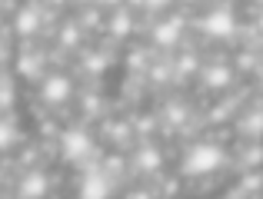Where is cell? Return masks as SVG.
I'll return each instance as SVG.
<instances>
[{"label": "cell", "instance_id": "15", "mask_svg": "<svg viewBox=\"0 0 263 199\" xmlns=\"http://www.w3.org/2000/svg\"><path fill=\"white\" fill-rule=\"evenodd\" d=\"M240 133H247V136H263V109H253L250 116H243V120H240Z\"/></svg>", "mask_w": 263, "mask_h": 199}, {"label": "cell", "instance_id": "16", "mask_svg": "<svg viewBox=\"0 0 263 199\" xmlns=\"http://www.w3.org/2000/svg\"><path fill=\"white\" fill-rule=\"evenodd\" d=\"M137 4H140L143 10H150V13H160V10H167L174 0H137Z\"/></svg>", "mask_w": 263, "mask_h": 199}, {"label": "cell", "instance_id": "8", "mask_svg": "<svg viewBox=\"0 0 263 199\" xmlns=\"http://www.w3.org/2000/svg\"><path fill=\"white\" fill-rule=\"evenodd\" d=\"M183 27H186V20L183 17H163V20H157V27H154V47H160V50H174V47H180V40H183Z\"/></svg>", "mask_w": 263, "mask_h": 199}, {"label": "cell", "instance_id": "21", "mask_svg": "<svg viewBox=\"0 0 263 199\" xmlns=\"http://www.w3.org/2000/svg\"><path fill=\"white\" fill-rule=\"evenodd\" d=\"M260 30H263V17H260Z\"/></svg>", "mask_w": 263, "mask_h": 199}, {"label": "cell", "instance_id": "1", "mask_svg": "<svg viewBox=\"0 0 263 199\" xmlns=\"http://www.w3.org/2000/svg\"><path fill=\"white\" fill-rule=\"evenodd\" d=\"M223 160H227L223 146H217V143H193L183 153V160H180V169H183V176H210L223 166Z\"/></svg>", "mask_w": 263, "mask_h": 199}, {"label": "cell", "instance_id": "13", "mask_svg": "<svg viewBox=\"0 0 263 199\" xmlns=\"http://www.w3.org/2000/svg\"><path fill=\"white\" fill-rule=\"evenodd\" d=\"M80 63H84V70H90L93 77H103V67H107V60H103V50H100V47H84V53H80Z\"/></svg>", "mask_w": 263, "mask_h": 199}, {"label": "cell", "instance_id": "19", "mask_svg": "<svg viewBox=\"0 0 263 199\" xmlns=\"http://www.w3.org/2000/svg\"><path fill=\"white\" fill-rule=\"evenodd\" d=\"M260 86H263V70H260Z\"/></svg>", "mask_w": 263, "mask_h": 199}, {"label": "cell", "instance_id": "10", "mask_svg": "<svg viewBox=\"0 0 263 199\" xmlns=\"http://www.w3.org/2000/svg\"><path fill=\"white\" fill-rule=\"evenodd\" d=\"M103 27H107V33L114 40H127L130 33H134L137 24H134V13H130L127 7H117V10L107 13V24H103Z\"/></svg>", "mask_w": 263, "mask_h": 199}, {"label": "cell", "instance_id": "17", "mask_svg": "<svg viewBox=\"0 0 263 199\" xmlns=\"http://www.w3.org/2000/svg\"><path fill=\"white\" fill-rule=\"evenodd\" d=\"M97 100H100L97 93H93V97H84V116H97V113H100V103H97Z\"/></svg>", "mask_w": 263, "mask_h": 199}, {"label": "cell", "instance_id": "18", "mask_svg": "<svg viewBox=\"0 0 263 199\" xmlns=\"http://www.w3.org/2000/svg\"><path fill=\"white\" fill-rule=\"evenodd\" d=\"M4 60H7V47L0 43V63H4Z\"/></svg>", "mask_w": 263, "mask_h": 199}, {"label": "cell", "instance_id": "6", "mask_svg": "<svg viewBox=\"0 0 263 199\" xmlns=\"http://www.w3.org/2000/svg\"><path fill=\"white\" fill-rule=\"evenodd\" d=\"M200 30L213 40H227V37L237 33V17H233L230 7H213V10L200 20Z\"/></svg>", "mask_w": 263, "mask_h": 199}, {"label": "cell", "instance_id": "2", "mask_svg": "<svg viewBox=\"0 0 263 199\" xmlns=\"http://www.w3.org/2000/svg\"><path fill=\"white\" fill-rule=\"evenodd\" d=\"M57 146H60V156H64L67 163H87L90 153H97V140L84 123H70V126L60 129Z\"/></svg>", "mask_w": 263, "mask_h": 199}, {"label": "cell", "instance_id": "3", "mask_svg": "<svg viewBox=\"0 0 263 199\" xmlns=\"http://www.w3.org/2000/svg\"><path fill=\"white\" fill-rule=\"evenodd\" d=\"M77 83L67 70H47V77L40 80V103L44 106H67L73 103Z\"/></svg>", "mask_w": 263, "mask_h": 199}, {"label": "cell", "instance_id": "14", "mask_svg": "<svg viewBox=\"0 0 263 199\" xmlns=\"http://www.w3.org/2000/svg\"><path fill=\"white\" fill-rule=\"evenodd\" d=\"M17 146V123L10 116H0V153H10Z\"/></svg>", "mask_w": 263, "mask_h": 199}, {"label": "cell", "instance_id": "5", "mask_svg": "<svg viewBox=\"0 0 263 199\" xmlns=\"http://www.w3.org/2000/svg\"><path fill=\"white\" fill-rule=\"evenodd\" d=\"M77 199H114V173L103 166H90L80 176Z\"/></svg>", "mask_w": 263, "mask_h": 199}, {"label": "cell", "instance_id": "9", "mask_svg": "<svg viewBox=\"0 0 263 199\" xmlns=\"http://www.w3.org/2000/svg\"><path fill=\"white\" fill-rule=\"evenodd\" d=\"M13 73L24 80H44L47 70H44V53L40 50H20L17 60H13Z\"/></svg>", "mask_w": 263, "mask_h": 199}, {"label": "cell", "instance_id": "4", "mask_svg": "<svg viewBox=\"0 0 263 199\" xmlns=\"http://www.w3.org/2000/svg\"><path fill=\"white\" fill-rule=\"evenodd\" d=\"M44 13L47 10L40 7V0H24V4H17V10H13V17H10L13 37H20V40L37 37L40 24H44Z\"/></svg>", "mask_w": 263, "mask_h": 199}, {"label": "cell", "instance_id": "22", "mask_svg": "<svg viewBox=\"0 0 263 199\" xmlns=\"http://www.w3.org/2000/svg\"><path fill=\"white\" fill-rule=\"evenodd\" d=\"M257 4H263V0H257Z\"/></svg>", "mask_w": 263, "mask_h": 199}, {"label": "cell", "instance_id": "12", "mask_svg": "<svg viewBox=\"0 0 263 199\" xmlns=\"http://www.w3.org/2000/svg\"><path fill=\"white\" fill-rule=\"evenodd\" d=\"M200 80H203L206 90H223V86H230L233 70H230V67H223V63H210L203 73H200Z\"/></svg>", "mask_w": 263, "mask_h": 199}, {"label": "cell", "instance_id": "11", "mask_svg": "<svg viewBox=\"0 0 263 199\" xmlns=\"http://www.w3.org/2000/svg\"><path fill=\"white\" fill-rule=\"evenodd\" d=\"M160 163H163V156H160V149L157 146H140L134 153V169L137 173H143V176H150V173H157V169H160Z\"/></svg>", "mask_w": 263, "mask_h": 199}, {"label": "cell", "instance_id": "7", "mask_svg": "<svg viewBox=\"0 0 263 199\" xmlns=\"http://www.w3.org/2000/svg\"><path fill=\"white\" fill-rule=\"evenodd\" d=\"M50 196V176L47 169L27 166L17 180V199H47Z\"/></svg>", "mask_w": 263, "mask_h": 199}, {"label": "cell", "instance_id": "20", "mask_svg": "<svg viewBox=\"0 0 263 199\" xmlns=\"http://www.w3.org/2000/svg\"><path fill=\"white\" fill-rule=\"evenodd\" d=\"M0 189H4V176H0Z\"/></svg>", "mask_w": 263, "mask_h": 199}]
</instances>
